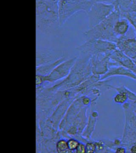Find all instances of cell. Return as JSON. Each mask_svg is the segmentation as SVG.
<instances>
[{"label": "cell", "instance_id": "obj_1", "mask_svg": "<svg viewBox=\"0 0 136 153\" xmlns=\"http://www.w3.org/2000/svg\"><path fill=\"white\" fill-rule=\"evenodd\" d=\"M37 30L44 34L55 33L61 27L59 14V3L54 0H36Z\"/></svg>", "mask_w": 136, "mask_h": 153}, {"label": "cell", "instance_id": "obj_2", "mask_svg": "<svg viewBox=\"0 0 136 153\" xmlns=\"http://www.w3.org/2000/svg\"><path fill=\"white\" fill-rule=\"evenodd\" d=\"M91 57L79 54L69 74L59 83L48 88L52 91H65L79 86L93 74Z\"/></svg>", "mask_w": 136, "mask_h": 153}, {"label": "cell", "instance_id": "obj_3", "mask_svg": "<svg viewBox=\"0 0 136 153\" xmlns=\"http://www.w3.org/2000/svg\"><path fill=\"white\" fill-rule=\"evenodd\" d=\"M120 14L119 8L115 6L114 11L109 17L84 33L86 40L102 39L117 43L119 38L114 33V26L115 22L120 19Z\"/></svg>", "mask_w": 136, "mask_h": 153}, {"label": "cell", "instance_id": "obj_4", "mask_svg": "<svg viewBox=\"0 0 136 153\" xmlns=\"http://www.w3.org/2000/svg\"><path fill=\"white\" fill-rule=\"evenodd\" d=\"M94 3L91 0H61L59 3L60 26H63L68 20L79 11L87 13Z\"/></svg>", "mask_w": 136, "mask_h": 153}, {"label": "cell", "instance_id": "obj_5", "mask_svg": "<svg viewBox=\"0 0 136 153\" xmlns=\"http://www.w3.org/2000/svg\"><path fill=\"white\" fill-rule=\"evenodd\" d=\"M117 48L116 43L102 39L87 40L86 42L77 46L79 54L92 56L97 54H111Z\"/></svg>", "mask_w": 136, "mask_h": 153}, {"label": "cell", "instance_id": "obj_6", "mask_svg": "<svg viewBox=\"0 0 136 153\" xmlns=\"http://www.w3.org/2000/svg\"><path fill=\"white\" fill-rule=\"evenodd\" d=\"M77 57L65 60L58 65L48 76H43L36 74V87L44 85L46 82L53 83L61 79L65 78L69 74L72 68L74 65Z\"/></svg>", "mask_w": 136, "mask_h": 153}, {"label": "cell", "instance_id": "obj_7", "mask_svg": "<svg viewBox=\"0 0 136 153\" xmlns=\"http://www.w3.org/2000/svg\"><path fill=\"white\" fill-rule=\"evenodd\" d=\"M115 10L114 5L103 2L94 3L88 13L89 29L92 28L103 22Z\"/></svg>", "mask_w": 136, "mask_h": 153}, {"label": "cell", "instance_id": "obj_8", "mask_svg": "<svg viewBox=\"0 0 136 153\" xmlns=\"http://www.w3.org/2000/svg\"><path fill=\"white\" fill-rule=\"evenodd\" d=\"M110 54H97L91 56V67L92 74L102 76L109 70Z\"/></svg>", "mask_w": 136, "mask_h": 153}, {"label": "cell", "instance_id": "obj_9", "mask_svg": "<svg viewBox=\"0 0 136 153\" xmlns=\"http://www.w3.org/2000/svg\"><path fill=\"white\" fill-rule=\"evenodd\" d=\"M117 48L136 63V40L134 38L120 37L116 43Z\"/></svg>", "mask_w": 136, "mask_h": 153}, {"label": "cell", "instance_id": "obj_10", "mask_svg": "<svg viewBox=\"0 0 136 153\" xmlns=\"http://www.w3.org/2000/svg\"><path fill=\"white\" fill-rule=\"evenodd\" d=\"M55 51L46 48H38L36 50V67L46 65L59 59Z\"/></svg>", "mask_w": 136, "mask_h": 153}, {"label": "cell", "instance_id": "obj_11", "mask_svg": "<svg viewBox=\"0 0 136 153\" xmlns=\"http://www.w3.org/2000/svg\"><path fill=\"white\" fill-rule=\"evenodd\" d=\"M121 76L128 77L136 81V75L132 70L122 66L110 67L107 73L100 76V80H104L111 76Z\"/></svg>", "mask_w": 136, "mask_h": 153}, {"label": "cell", "instance_id": "obj_12", "mask_svg": "<svg viewBox=\"0 0 136 153\" xmlns=\"http://www.w3.org/2000/svg\"><path fill=\"white\" fill-rule=\"evenodd\" d=\"M122 146L129 149L132 145L136 144V129L125 121L123 136L121 139Z\"/></svg>", "mask_w": 136, "mask_h": 153}, {"label": "cell", "instance_id": "obj_13", "mask_svg": "<svg viewBox=\"0 0 136 153\" xmlns=\"http://www.w3.org/2000/svg\"><path fill=\"white\" fill-rule=\"evenodd\" d=\"M94 108H95V106ZM94 108L93 111H92V109L90 107L91 112L89 115L88 122L82 134V136L88 141H92L91 136L95 130L96 124L98 120V112L97 111H94Z\"/></svg>", "mask_w": 136, "mask_h": 153}, {"label": "cell", "instance_id": "obj_14", "mask_svg": "<svg viewBox=\"0 0 136 153\" xmlns=\"http://www.w3.org/2000/svg\"><path fill=\"white\" fill-rule=\"evenodd\" d=\"M65 60V57L63 56L55 61L51 62L46 65H42L41 66L36 67V74H39L43 76H48L58 65H60L61 63L63 62Z\"/></svg>", "mask_w": 136, "mask_h": 153}, {"label": "cell", "instance_id": "obj_15", "mask_svg": "<svg viewBox=\"0 0 136 153\" xmlns=\"http://www.w3.org/2000/svg\"><path fill=\"white\" fill-rule=\"evenodd\" d=\"M129 28V24L125 19H119L115 24L114 31L115 35L120 38L121 36H124L128 31Z\"/></svg>", "mask_w": 136, "mask_h": 153}, {"label": "cell", "instance_id": "obj_16", "mask_svg": "<svg viewBox=\"0 0 136 153\" xmlns=\"http://www.w3.org/2000/svg\"><path fill=\"white\" fill-rule=\"evenodd\" d=\"M109 88L114 89L117 91V93L124 92L127 94L128 100H130L131 102L136 103V94L134 93L133 91H130V89L127 88L126 87L124 86H120V87H114L109 85Z\"/></svg>", "mask_w": 136, "mask_h": 153}, {"label": "cell", "instance_id": "obj_17", "mask_svg": "<svg viewBox=\"0 0 136 153\" xmlns=\"http://www.w3.org/2000/svg\"><path fill=\"white\" fill-rule=\"evenodd\" d=\"M56 150L57 153H72L68 147V139L65 138H61L56 141Z\"/></svg>", "mask_w": 136, "mask_h": 153}, {"label": "cell", "instance_id": "obj_18", "mask_svg": "<svg viewBox=\"0 0 136 153\" xmlns=\"http://www.w3.org/2000/svg\"><path fill=\"white\" fill-rule=\"evenodd\" d=\"M128 98L127 94L124 92L118 93L116 94L113 97V100L115 103L119 104H124V103L127 102Z\"/></svg>", "mask_w": 136, "mask_h": 153}, {"label": "cell", "instance_id": "obj_19", "mask_svg": "<svg viewBox=\"0 0 136 153\" xmlns=\"http://www.w3.org/2000/svg\"><path fill=\"white\" fill-rule=\"evenodd\" d=\"M80 142V141H79V140L73 137L70 138L68 139V147L72 153L75 152V151L77 148V147L79 145Z\"/></svg>", "mask_w": 136, "mask_h": 153}, {"label": "cell", "instance_id": "obj_20", "mask_svg": "<svg viewBox=\"0 0 136 153\" xmlns=\"http://www.w3.org/2000/svg\"><path fill=\"white\" fill-rule=\"evenodd\" d=\"M86 153H92L96 152V145L95 141H90L86 143Z\"/></svg>", "mask_w": 136, "mask_h": 153}, {"label": "cell", "instance_id": "obj_21", "mask_svg": "<svg viewBox=\"0 0 136 153\" xmlns=\"http://www.w3.org/2000/svg\"><path fill=\"white\" fill-rule=\"evenodd\" d=\"M75 152L77 153H86V144L83 142H80L79 145L77 147Z\"/></svg>", "mask_w": 136, "mask_h": 153}, {"label": "cell", "instance_id": "obj_22", "mask_svg": "<svg viewBox=\"0 0 136 153\" xmlns=\"http://www.w3.org/2000/svg\"><path fill=\"white\" fill-rule=\"evenodd\" d=\"M127 148L124 146H119L115 149L114 152L118 153H124L127 152Z\"/></svg>", "mask_w": 136, "mask_h": 153}, {"label": "cell", "instance_id": "obj_23", "mask_svg": "<svg viewBox=\"0 0 136 153\" xmlns=\"http://www.w3.org/2000/svg\"><path fill=\"white\" fill-rule=\"evenodd\" d=\"M91 1H93L94 3L103 2L113 4L116 0H91Z\"/></svg>", "mask_w": 136, "mask_h": 153}]
</instances>
